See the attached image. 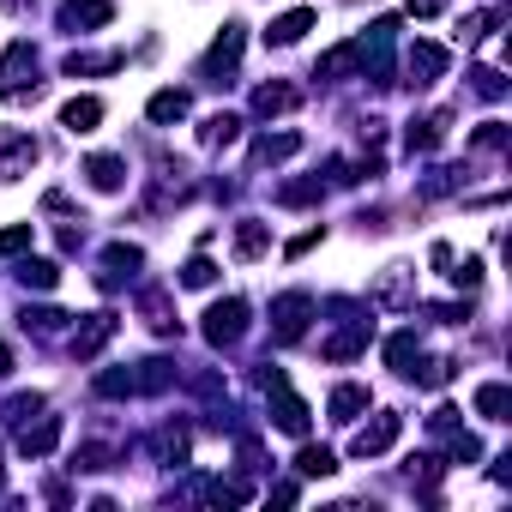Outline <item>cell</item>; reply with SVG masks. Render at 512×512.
Instances as JSON below:
<instances>
[{"label": "cell", "instance_id": "1", "mask_svg": "<svg viewBox=\"0 0 512 512\" xmlns=\"http://www.w3.org/2000/svg\"><path fill=\"white\" fill-rule=\"evenodd\" d=\"M0 97H7V103H37V97H43L37 49H31V43H13L7 61H0Z\"/></svg>", "mask_w": 512, "mask_h": 512}, {"label": "cell", "instance_id": "2", "mask_svg": "<svg viewBox=\"0 0 512 512\" xmlns=\"http://www.w3.org/2000/svg\"><path fill=\"white\" fill-rule=\"evenodd\" d=\"M241 43H247V37H241V25H223V37H217V43H211V55L199 61V79H205V85H217V91H223V85H235Z\"/></svg>", "mask_w": 512, "mask_h": 512}, {"label": "cell", "instance_id": "3", "mask_svg": "<svg viewBox=\"0 0 512 512\" xmlns=\"http://www.w3.org/2000/svg\"><path fill=\"white\" fill-rule=\"evenodd\" d=\"M247 338V302L241 296H229V302H211L205 308V344H217V350H235Z\"/></svg>", "mask_w": 512, "mask_h": 512}, {"label": "cell", "instance_id": "4", "mask_svg": "<svg viewBox=\"0 0 512 512\" xmlns=\"http://www.w3.org/2000/svg\"><path fill=\"white\" fill-rule=\"evenodd\" d=\"M308 320H314V296H302V290L278 296L272 302V344H296L308 332Z\"/></svg>", "mask_w": 512, "mask_h": 512}, {"label": "cell", "instance_id": "5", "mask_svg": "<svg viewBox=\"0 0 512 512\" xmlns=\"http://www.w3.org/2000/svg\"><path fill=\"white\" fill-rule=\"evenodd\" d=\"M43 151H37V139L31 133H19V127H0V181H19V175H31V163H37Z\"/></svg>", "mask_w": 512, "mask_h": 512}, {"label": "cell", "instance_id": "6", "mask_svg": "<svg viewBox=\"0 0 512 512\" xmlns=\"http://www.w3.org/2000/svg\"><path fill=\"white\" fill-rule=\"evenodd\" d=\"M139 266H145V253H139V247H127V241H109V247H103V260H97V284H103V290H121V284H127Z\"/></svg>", "mask_w": 512, "mask_h": 512}, {"label": "cell", "instance_id": "7", "mask_svg": "<svg viewBox=\"0 0 512 512\" xmlns=\"http://www.w3.org/2000/svg\"><path fill=\"white\" fill-rule=\"evenodd\" d=\"M398 428H404V416L398 410H380L368 428H356V440H350V452L356 458H380V452H392V440H398Z\"/></svg>", "mask_w": 512, "mask_h": 512}, {"label": "cell", "instance_id": "8", "mask_svg": "<svg viewBox=\"0 0 512 512\" xmlns=\"http://www.w3.org/2000/svg\"><path fill=\"white\" fill-rule=\"evenodd\" d=\"M115 19V0H61V31H103Z\"/></svg>", "mask_w": 512, "mask_h": 512}, {"label": "cell", "instance_id": "9", "mask_svg": "<svg viewBox=\"0 0 512 512\" xmlns=\"http://www.w3.org/2000/svg\"><path fill=\"white\" fill-rule=\"evenodd\" d=\"M55 440H61V416H49V410H43V416H31V422L19 428V452H25V458H49V452H55Z\"/></svg>", "mask_w": 512, "mask_h": 512}, {"label": "cell", "instance_id": "10", "mask_svg": "<svg viewBox=\"0 0 512 512\" xmlns=\"http://www.w3.org/2000/svg\"><path fill=\"white\" fill-rule=\"evenodd\" d=\"M115 338V314H85V326L73 332V356L79 362H91V356H103V344Z\"/></svg>", "mask_w": 512, "mask_h": 512}, {"label": "cell", "instance_id": "11", "mask_svg": "<svg viewBox=\"0 0 512 512\" xmlns=\"http://www.w3.org/2000/svg\"><path fill=\"white\" fill-rule=\"evenodd\" d=\"M404 67H410V79H416V85H434V79L446 73V49H440V43H410Z\"/></svg>", "mask_w": 512, "mask_h": 512}, {"label": "cell", "instance_id": "12", "mask_svg": "<svg viewBox=\"0 0 512 512\" xmlns=\"http://www.w3.org/2000/svg\"><path fill=\"white\" fill-rule=\"evenodd\" d=\"M235 139H241V115H229V109L205 115V127H199V145H205V151H223V145H235Z\"/></svg>", "mask_w": 512, "mask_h": 512}, {"label": "cell", "instance_id": "13", "mask_svg": "<svg viewBox=\"0 0 512 512\" xmlns=\"http://www.w3.org/2000/svg\"><path fill=\"white\" fill-rule=\"evenodd\" d=\"M446 127H452V115H446V109H434L428 121H416V127L404 133V145H410V157H422V151H434V145L446 139Z\"/></svg>", "mask_w": 512, "mask_h": 512}, {"label": "cell", "instance_id": "14", "mask_svg": "<svg viewBox=\"0 0 512 512\" xmlns=\"http://www.w3.org/2000/svg\"><path fill=\"white\" fill-rule=\"evenodd\" d=\"M139 314H145V326H151V332H163V338H169V332H181V326H175V308H169V296H163L157 284H151V290H139Z\"/></svg>", "mask_w": 512, "mask_h": 512}, {"label": "cell", "instance_id": "15", "mask_svg": "<svg viewBox=\"0 0 512 512\" xmlns=\"http://www.w3.org/2000/svg\"><path fill=\"white\" fill-rule=\"evenodd\" d=\"M272 247V229L260 217H241L235 223V260H260V253Z\"/></svg>", "mask_w": 512, "mask_h": 512}, {"label": "cell", "instance_id": "16", "mask_svg": "<svg viewBox=\"0 0 512 512\" xmlns=\"http://www.w3.org/2000/svg\"><path fill=\"white\" fill-rule=\"evenodd\" d=\"M308 31H314V13H308V7H296V13H284V19L266 31V43H272V49H290V43H302Z\"/></svg>", "mask_w": 512, "mask_h": 512}, {"label": "cell", "instance_id": "17", "mask_svg": "<svg viewBox=\"0 0 512 512\" xmlns=\"http://www.w3.org/2000/svg\"><path fill=\"white\" fill-rule=\"evenodd\" d=\"M97 121H103V103L97 97H73L67 109H61V127L79 139V133H97Z\"/></svg>", "mask_w": 512, "mask_h": 512}, {"label": "cell", "instance_id": "18", "mask_svg": "<svg viewBox=\"0 0 512 512\" xmlns=\"http://www.w3.org/2000/svg\"><path fill=\"white\" fill-rule=\"evenodd\" d=\"M85 181H91L97 193H115V187L127 181V157H85Z\"/></svg>", "mask_w": 512, "mask_h": 512}, {"label": "cell", "instance_id": "19", "mask_svg": "<svg viewBox=\"0 0 512 512\" xmlns=\"http://www.w3.org/2000/svg\"><path fill=\"white\" fill-rule=\"evenodd\" d=\"M272 422L284 428V434H308V404L290 392V386H278V404H272Z\"/></svg>", "mask_w": 512, "mask_h": 512}, {"label": "cell", "instance_id": "20", "mask_svg": "<svg viewBox=\"0 0 512 512\" xmlns=\"http://www.w3.org/2000/svg\"><path fill=\"white\" fill-rule=\"evenodd\" d=\"M187 109H193V97H187V91H157V97L145 103V115H151L157 127H169V121H187Z\"/></svg>", "mask_w": 512, "mask_h": 512}, {"label": "cell", "instance_id": "21", "mask_svg": "<svg viewBox=\"0 0 512 512\" xmlns=\"http://www.w3.org/2000/svg\"><path fill=\"white\" fill-rule=\"evenodd\" d=\"M296 103H302L296 85H260V91H253V115H284V109H296Z\"/></svg>", "mask_w": 512, "mask_h": 512}, {"label": "cell", "instance_id": "22", "mask_svg": "<svg viewBox=\"0 0 512 512\" xmlns=\"http://www.w3.org/2000/svg\"><path fill=\"white\" fill-rule=\"evenodd\" d=\"M121 67H127V55H67V61H61L67 79H85V73H121Z\"/></svg>", "mask_w": 512, "mask_h": 512}, {"label": "cell", "instance_id": "23", "mask_svg": "<svg viewBox=\"0 0 512 512\" xmlns=\"http://www.w3.org/2000/svg\"><path fill=\"white\" fill-rule=\"evenodd\" d=\"M374 302H386V308H410V266H386Z\"/></svg>", "mask_w": 512, "mask_h": 512}, {"label": "cell", "instance_id": "24", "mask_svg": "<svg viewBox=\"0 0 512 512\" xmlns=\"http://www.w3.org/2000/svg\"><path fill=\"white\" fill-rule=\"evenodd\" d=\"M67 320H73V314H61V308H25V314H19V326L37 332V338H61Z\"/></svg>", "mask_w": 512, "mask_h": 512}, {"label": "cell", "instance_id": "25", "mask_svg": "<svg viewBox=\"0 0 512 512\" xmlns=\"http://www.w3.org/2000/svg\"><path fill=\"white\" fill-rule=\"evenodd\" d=\"M476 410H482L488 422H512V392H506L500 380H488V386H476Z\"/></svg>", "mask_w": 512, "mask_h": 512}, {"label": "cell", "instance_id": "26", "mask_svg": "<svg viewBox=\"0 0 512 512\" xmlns=\"http://www.w3.org/2000/svg\"><path fill=\"white\" fill-rule=\"evenodd\" d=\"M302 151V133H266L260 145H253V163H284Z\"/></svg>", "mask_w": 512, "mask_h": 512}, {"label": "cell", "instance_id": "27", "mask_svg": "<svg viewBox=\"0 0 512 512\" xmlns=\"http://www.w3.org/2000/svg\"><path fill=\"white\" fill-rule=\"evenodd\" d=\"M386 362L410 380V368L422 362V344H416V332H398V338H386Z\"/></svg>", "mask_w": 512, "mask_h": 512}, {"label": "cell", "instance_id": "28", "mask_svg": "<svg viewBox=\"0 0 512 512\" xmlns=\"http://www.w3.org/2000/svg\"><path fill=\"white\" fill-rule=\"evenodd\" d=\"M326 410H332V422H356V416L368 410V386H338Z\"/></svg>", "mask_w": 512, "mask_h": 512}, {"label": "cell", "instance_id": "29", "mask_svg": "<svg viewBox=\"0 0 512 512\" xmlns=\"http://www.w3.org/2000/svg\"><path fill=\"white\" fill-rule=\"evenodd\" d=\"M49 404L37 398V392H19V398H7V404H0V422H7V428H25L31 416H43Z\"/></svg>", "mask_w": 512, "mask_h": 512}, {"label": "cell", "instance_id": "30", "mask_svg": "<svg viewBox=\"0 0 512 512\" xmlns=\"http://www.w3.org/2000/svg\"><path fill=\"white\" fill-rule=\"evenodd\" d=\"M326 199V181L314 175V181H284L278 187V205H320Z\"/></svg>", "mask_w": 512, "mask_h": 512}, {"label": "cell", "instance_id": "31", "mask_svg": "<svg viewBox=\"0 0 512 512\" xmlns=\"http://www.w3.org/2000/svg\"><path fill=\"white\" fill-rule=\"evenodd\" d=\"M19 284H25V290H55V284H61V266H55V260H25V266H19Z\"/></svg>", "mask_w": 512, "mask_h": 512}, {"label": "cell", "instance_id": "32", "mask_svg": "<svg viewBox=\"0 0 512 512\" xmlns=\"http://www.w3.org/2000/svg\"><path fill=\"white\" fill-rule=\"evenodd\" d=\"M296 470H302V476H332L338 458H332L326 446H302V452H296Z\"/></svg>", "mask_w": 512, "mask_h": 512}, {"label": "cell", "instance_id": "33", "mask_svg": "<svg viewBox=\"0 0 512 512\" xmlns=\"http://www.w3.org/2000/svg\"><path fill=\"white\" fill-rule=\"evenodd\" d=\"M181 284H187V290H211V284H217V266L205 260V253H193V260L181 266Z\"/></svg>", "mask_w": 512, "mask_h": 512}, {"label": "cell", "instance_id": "34", "mask_svg": "<svg viewBox=\"0 0 512 512\" xmlns=\"http://www.w3.org/2000/svg\"><path fill=\"white\" fill-rule=\"evenodd\" d=\"M470 91H476L482 103H500V97H506V79H500L494 67H476V73H470Z\"/></svg>", "mask_w": 512, "mask_h": 512}, {"label": "cell", "instance_id": "35", "mask_svg": "<svg viewBox=\"0 0 512 512\" xmlns=\"http://www.w3.org/2000/svg\"><path fill=\"white\" fill-rule=\"evenodd\" d=\"M452 374H458V362H452V356H440V362H422V368H410V380H416V386H446Z\"/></svg>", "mask_w": 512, "mask_h": 512}, {"label": "cell", "instance_id": "36", "mask_svg": "<svg viewBox=\"0 0 512 512\" xmlns=\"http://www.w3.org/2000/svg\"><path fill=\"white\" fill-rule=\"evenodd\" d=\"M506 139H512V133H506V127H500V121H482V127H476V139H470V145H476V151H506Z\"/></svg>", "mask_w": 512, "mask_h": 512}, {"label": "cell", "instance_id": "37", "mask_svg": "<svg viewBox=\"0 0 512 512\" xmlns=\"http://www.w3.org/2000/svg\"><path fill=\"white\" fill-rule=\"evenodd\" d=\"M31 247V223H7L0 229V253H25Z\"/></svg>", "mask_w": 512, "mask_h": 512}, {"label": "cell", "instance_id": "38", "mask_svg": "<svg viewBox=\"0 0 512 512\" xmlns=\"http://www.w3.org/2000/svg\"><path fill=\"white\" fill-rule=\"evenodd\" d=\"M404 7H410V19H440L446 0H404Z\"/></svg>", "mask_w": 512, "mask_h": 512}, {"label": "cell", "instance_id": "39", "mask_svg": "<svg viewBox=\"0 0 512 512\" xmlns=\"http://www.w3.org/2000/svg\"><path fill=\"white\" fill-rule=\"evenodd\" d=\"M314 241H320V229H308V235H296V241H290V260H302V253H308Z\"/></svg>", "mask_w": 512, "mask_h": 512}, {"label": "cell", "instance_id": "40", "mask_svg": "<svg viewBox=\"0 0 512 512\" xmlns=\"http://www.w3.org/2000/svg\"><path fill=\"white\" fill-rule=\"evenodd\" d=\"M7 374H13V350H7V344H0V380H7Z\"/></svg>", "mask_w": 512, "mask_h": 512}, {"label": "cell", "instance_id": "41", "mask_svg": "<svg viewBox=\"0 0 512 512\" xmlns=\"http://www.w3.org/2000/svg\"><path fill=\"white\" fill-rule=\"evenodd\" d=\"M37 7V0H7V13H31Z\"/></svg>", "mask_w": 512, "mask_h": 512}]
</instances>
